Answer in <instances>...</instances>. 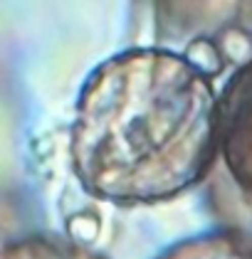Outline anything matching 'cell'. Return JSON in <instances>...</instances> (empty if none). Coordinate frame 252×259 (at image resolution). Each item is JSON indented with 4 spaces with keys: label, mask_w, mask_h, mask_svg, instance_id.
I'll list each match as a JSON object with an SVG mask.
<instances>
[{
    "label": "cell",
    "mask_w": 252,
    "mask_h": 259,
    "mask_svg": "<svg viewBox=\"0 0 252 259\" xmlns=\"http://www.w3.org/2000/svg\"><path fill=\"white\" fill-rule=\"evenodd\" d=\"M156 259H252V230H213L181 239Z\"/></svg>",
    "instance_id": "cell-3"
},
{
    "label": "cell",
    "mask_w": 252,
    "mask_h": 259,
    "mask_svg": "<svg viewBox=\"0 0 252 259\" xmlns=\"http://www.w3.org/2000/svg\"><path fill=\"white\" fill-rule=\"evenodd\" d=\"M0 259H106L97 249L62 235H27L0 244Z\"/></svg>",
    "instance_id": "cell-4"
},
{
    "label": "cell",
    "mask_w": 252,
    "mask_h": 259,
    "mask_svg": "<svg viewBox=\"0 0 252 259\" xmlns=\"http://www.w3.org/2000/svg\"><path fill=\"white\" fill-rule=\"evenodd\" d=\"M220 156V97L186 55L131 47L84 79L69 128L79 188L112 205H156L203 183Z\"/></svg>",
    "instance_id": "cell-1"
},
{
    "label": "cell",
    "mask_w": 252,
    "mask_h": 259,
    "mask_svg": "<svg viewBox=\"0 0 252 259\" xmlns=\"http://www.w3.org/2000/svg\"><path fill=\"white\" fill-rule=\"evenodd\" d=\"M220 158L240 198L252 207V57L220 94Z\"/></svg>",
    "instance_id": "cell-2"
}]
</instances>
